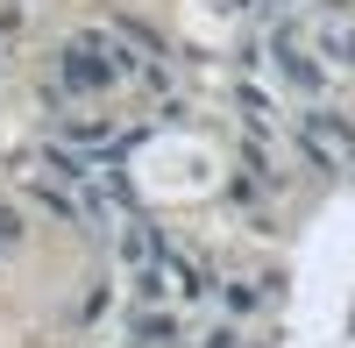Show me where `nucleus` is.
I'll use <instances>...</instances> for the list:
<instances>
[{"label":"nucleus","mask_w":355,"mask_h":348,"mask_svg":"<svg viewBox=\"0 0 355 348\" xmlns=\"http://www.w3.org/2000/svg\"><path fill=\"white\" fill-rule=\"evenodd\" d=\"M57 71H64L71 93H100V85H114V78L128 71V57L114 50V43H100V36H78V43L64 50V64H57Z\"/></svg>","instance_id":"1"},{"label":"nucleus","mask_w":355,"mask_h":348,"mask_svg":"<svg viewBox=\"0 0 355 348\" xmlns=\"http://www.w3.org/2000/svg\"><path fill=\"white\" fill-rule=\"evenodd\" d=\"M299 142H306L327 171H348V164H355V128H341L334 114H306V121H299Z\"/></svg>","instance_id":"2"},{"label":"nucleus","mask_w":355,"mask_h":348,"mask_svg":"<svg viewBox=\"0 0 355 348\" xmlns=\"http://www.w3.org/2000/svg\"><path fill=\"white\" fill-rule=\"evenodd\" d=\"M277 64H284V78L299 85V93H320V64H313V57H306L299 43H291V36L277 43Z\"/></svg>","instance_id":"3"},{"label":"nucleus","mask_w":355,"mask_h":348,"mask_svg":"<svg viewBox=\"0 0 355 348\" xmlns=\"http://www.w3.org/2000/svg\"><path fill=\"white\" fill-rule=\"evenodd\" d=\"M320 43H327V57H341V64H355V21L327 15V21H320Z\"/></svg>","instance_id":"4"},{"label":"nucleus","mask_w":355,"mask_h":348,"mask_svg":"<svg viewBox=\"0 0 355 348\" xmlns=\"http://www.w3.org/2000/svg\"><path fill=\"white\" fill-rule=\"evenodd\" d=\"M214 348H234V334H214Z\"/></svg>","instance_id":"5"}]
</instances>
